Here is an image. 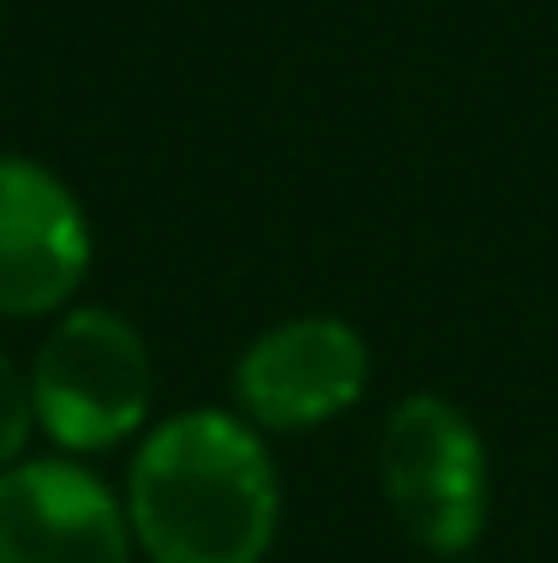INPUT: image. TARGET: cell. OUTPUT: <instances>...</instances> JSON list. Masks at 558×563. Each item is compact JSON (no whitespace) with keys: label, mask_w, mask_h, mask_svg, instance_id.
I'll return each instance as SVG.
<instances>
[{"label":"cell","mask_w":558,"mask_h":563,"mask_svg":"<svg viewBox=\"0 0 558 563\" xmlns=\"http://www.w3.org/2000/svg\"><path fill=\"white\" fill-rule=\"evenodd\" d=\"M127 521L151 563H264L276 540V467L234 413L163 420L127 474Z\"/></svg>","instance_id":"cell-1"},{"label":"cell","mask_w":558,"mask_h":563,"mask_svg":"<svg viewBox=\"0 0 558 563\" xmlns=\"http://www.w3.org/2000/svg\"><path fill=\"white\" fill-rule=\"evenodd\" d=\"M31 413L61 450H109L151 413V347L109 306L66 312L31 366Z\"/></svg>","instance_id":"cell-2"},{"label":"cell","mask_w":558,"mask_h":563,"mask_svg":"<svg viewBox=\"0 0 558 563\" xmlns=\"http://www.w3.org/2000/svg\"><path fill=\"white\" fill-rule=\"evenodd\" d=\"M379 479L396 521L433 558H457L486 521V450L445 396H408L384 420Z\"/></svg>","instance_id":"cell-3"},{"label":"cell","mask_w":558,"mask_h":563,"mask_svg":"<svg viewBox=\"0 0 558 563\" xmlns=\"http://www.w3.org/2000/svg\"><path fill=\"white\" fill-rule=\"evenodd\" d=\"M127 504L78 462H12L0 474V563H132Z\"/></svg>","instance_id":"cell-4"},{"label":"cell","mask_w":558,"mask_h":563,"mask_svg":"<svg viewBox=\"0 0 558 563\" xmlns=\"http://www.w3.org/2000/svg\"><path fill=\"white\" fill-rule=\"evenodd\" d=\"M366 390V342L342 318H288L264 330L234 366V396H241L252 426L271 432H307V426L337 420Z\"/></svg>","instance_id":"cell-5"},{"label":"cell","mask_w":558,"mask_h":563,"mask_svg":"<svg viewBox=\"0 0 558 563\" xmlns=\"http://www.w3.org/2000/svg\"><path fill=\"white\" fill-rule=\"evenodd\" d=\"M90 271V222L61 174L0 156V318H43Z\"/></svg>","instance_id":"cell-6"},{"label":"cell","mask_w":558,"mask_h":563,"mask_svg":"<svg viewBox=\"0 0 558 563\" xmlns=\"http://www.w3.org/2000/svg\"><path fill=\"white\" fill-rule=\"evenodd\" d=\"M36 413H31V384L19 378V372L0 360V474H7L12 462H19L24 438H31Z\"/></svg>","instance_id":"cell-7"}]
</instances>
